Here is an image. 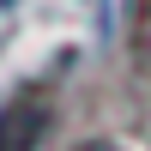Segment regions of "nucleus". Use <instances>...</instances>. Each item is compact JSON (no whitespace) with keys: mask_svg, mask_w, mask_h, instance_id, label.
I'll return each instance as SVG.
<instances>
[{"mask_svg":"<svg viewBox=\"0 0 151 151\" xmlns=\"http://www.w3.org/2000/svg\"><path fill=\"white\" fill-rule=\"evenodd\" d=\"M79 151H139V145H121V139H97V145H79Z\"/></svg>","mask_w":151,"mask_h":151,"instance_id":"f257e3e1","label":"nucleus"}]
</instances>
